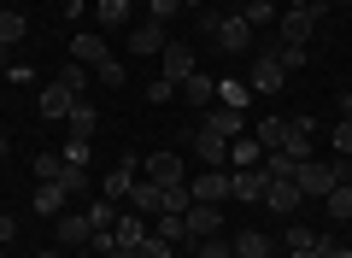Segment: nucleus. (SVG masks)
<instances>
[{
  "label": "nucleus",
  "instance_id": "f257e3e1",
  "mask_svg": "<svg viewBox=\"0 0 352 258\" xmlns=\"http://www.w3.org/2000/svg\"><path fill=\"white\" fill-rule=\"evenodd\" d=\"M294 182H300V194H305V200H323L335 182H346V171H340V164H323V159H300Z\"/></svg>",
  "mask_w": 352,
  "mask_h": 258
},
{
  "label": "nucleus",
  "instance_id": "f03ea898",
  "mask_svg": "<svg viewBox=\"0 0 352 258\" xmlns=\"http://www.w3.org/2000/svg\"><path fill=\"white\" fill-rule=\"evenodd\" d=\"M141 176L159 182V188H182V182H188V171H182L176 153H147V159H141Z\"/></svg>",
  "mask_w": 352,
  "mask_h": 258
},
{
  "label": "nucleus",
  "instance_id": "7ed1b4c3",
  "mask_svg": "<svg viewBox=\"0 0 352 258\" xmlns=\"http://www.w3.org/2000/svg\"><path fill=\"white\" fill-rule=\"evenodd\" d=\"M247 88H252V94H264V100L276 94V88H288V71H282V65L270 59V47H264L258 59H252V76H247Z\"/></svg>",
  "mask_w": 352,
  "mask_h": 258
},
{
  "label": "nucleus",
  "instance_id": "20e7f679",
  "mask_svg": "<svg viewBox=\"0 0 352 258\" xmlns=\"http://www.w3.org/2000/svg\"><path fill=\"white\" fill-rule=\"evenodd\" d=\"M159 59H164V83H188V76L200 71V59H194V47H188V41H164V53H159Z\"/></svg>",
  "mask_w": 352,
  "mask_h": 258
},
{
  "label": "nucleus",
  "instance_id": "39448f33",
  "mask_svg": "<svg viewBox=\"0 0 352 258\" xmlns=\"http://www.w3.org/2000/svg\"><path fill=\"white\" fill-rule=\"evenodd\" d=\"M76 100H82V94H71L65 83H47V88L36 94V111H41L47 123H65V118H71V106H76Z\"/></svg>",
  "mask_w": 352,
  "mask_h": 258
},
{
  "label": "nucleus",
  "instance_id": "423d86ee",
  "mask_svg": "<svg viewBox=\"0 0 352 258\" xmlns=\"http://www.w3.org/2000/svg\"><path fill=\"white\" fill-rule=\"evenodd\" d=\"M317 24H323V18H317V12H294V6H288V12L276 18V41H300V47H311Z\"/></svg>",
  "mask_w": 352,
  "mask_h": 258
},
{
  "label": "nucleus",
  "instance_id": "0eeeda50",
  "mask_svg": "<svg viewBox=\"0 0 352 258\" xmlns=\"http://www.w3.org/2000/svg\"><path fill=\"white\" fill-rule=\"evenodd\" d=\"M300 182H294V176H282V182H264V200H258V206H270V211H276V217H294V211H300Z\"/></svg>",
  "mask_w": 352,
  "mask_h": 258
},
{
  "label": "nucleus",
  "instance_id": "6e6552de",
  "mask_svg": "<svg viewBox=\"0 0 352 258\" xmlns=\"http://www.w3.org/2000/svg\"><path fill=\"white\" fill-rule=\"evenodd\" d=\"M194 153H200L206 171H223V164H229V136H217V129H194Z\"/></svg>",
  "mask_w": 352,
  "mask_h": 258
},
{
  "label": "nucleus",
  "instance_id": "1a4fd4ad",
  "mask_svg": "<svg viewBox=\"0 0 352 258\" xmlns=\"http://www.w3.org/2000/svg\"><path fill=\"white\" fill-rule=\"evenodd\" d=\"M217 47H223V53H247L252 47V24H247V18H241V12H229L223 18V24H217Z\"/></svg>",
  "mask_w": 352,
  "mask_h": 258
},
{
  "label": "nucleus",
  "instance_id": "9d476101",
  "mask_svg": "<svg viewBox=\"0 0 352 258\" xmlns=\"http://www.w3.org/2000/svg\"><path fill=\"white\" fill-rule=\"evenodd\" d=\"M188 194H194V206H223V200H229V176L223 171H206V176L188 182Z\"/></svg>",
  "mask_w": 352,
  "mask_h": 258
},
{
  "label": "nucleus",
  "instance_id": "9b49d317",
  "mask_svg": "<svg viewBox=\"0 0 352 258\" xmlns=\"http://www.w3.org/2000/svg\"><path fill=\"white\" fill-rule=\"evenodd\" d=\"M182 223H188V241L223 235V211H217V206H188V211H182Z\"/></svg>",
  "mask_w": 352,
  "mask_h": 258
},
{
  "label": "nucleus",
  "instance_id": "f8f14e48",
  "mask_svg": "<svg viewBox=\"0 0 352 258\" xmlns=\"http://www.w3.org/2000/svg\"><path fill=\"white\" fill-rule=\"evenodd\" d=\"M311 129H317L311 118H288V136H282V153H288L294 164H300V159H311Z\"/></svg>",
  "mask_w": 352,
  "mask_h": 258
},
{
  "label": "nucleus",
  "instance_id": "ddd939ff",
  "mask_svg": "<svg viewBox=\"0 0 352 258\" xmlns=\"http://www.w3.org/2000/svg\"><path fill=\"white\" fill-rule=\"evenodd\" d=\"M71 59L88 65V71H100V65L112 59V47H106V36H71Z\"/></svg>",
  "mask_w": 352,
  "mask_h": 258
},
{
  "label": "nucleus",
  "instance_id": "4468645a",
  "mask_svg": "<svg viewBox=\"0 0 352 258\" xmlns=\"http://www.w3.org/2000/svg\"><path fill=\"white\" fill-rule=\"evenodd\" d=\"M129 211H135V217H159V211H164V188L141 176V182L129 188Z\"/></svg>",
  "mask_w": 352,
  "mask_h": 258
},
{
  "label": "nucleus",
  "instance_id": "2eb2a0df",
  "mask_svg": "<svg viewBox=\"0 0 352 258\" xmlns=\"http://www.w3.org/2000/svg\"><path fill=\"white\" fill-rule=\"evenodd\" d=\"M329 246H335V235H317L311 223H288V252H323L329 258Z\"/></svg>",
  "mask_w": 352,
  "mask_h": 258
},
{
  "label": "nucleus",
  "instance_id": "dca6fc26",
  "mask_svg": "<svg viewBox=\"0 0 352 258\" xmlns=\"http://www.w3.org/2000/svg\"><path fill=\"white\" fill-rule=\"evenodd\" d=\"M229 200L258 206V200H264V171H235V176H229Z\"/></svg>",
  "mask_w": 352,
  "mask_h": 258
},
{
  "label": "nucleus",
  "instance_id": "f3484780",
  "mask_svg": "<svg viewBox=\"0 0 352 258\" xmlns=\"http://www.w3.org/2000/svg\"><path fill=\"white\" fill-rule=\"evenodd\" d=\"M129 53H135V59H147V53H164V24H135L129 30Z\"/></svg>",
  "mask_w": 352,
  "mask_h": 258
},
{
  "label": "nucleus",
  "instance_id": "a211bd4d",
  "mask_svg": "<svg viewBox=\"0 0 352 258\" xmlns=\"http://www.w3.org/2000/svg\"><path fill=\"white\" fill-rule=\"evenodd\" d=\"M200 129H217V136H247V111H229V106H217V111H206L200 118Z\"/></svg>",
  "mask_w": 352,
  "mask_h": 258
},
{
  "label": "nucleus",
  "instance_id": "6ab92c4d",
  "mask_svg": "<svg viewBox=\"0 0 352 258\" xmlns=\"http://www.w3.org/2000/svg\"><path fill=\"white\" fill-rule=\"evenodd\" d=\"M258 159H264V147H258V136H235L229 141V164H235V171H258Z\"/></svg>",
  "mask_w": 352,
  "mask_h": 258
},
{
  "label": "nucleus",
  "instance_id": "aec40b11",
  "mask_svg": "<svg viewBox=\"0 0 352 258\" xmlns=\"http://www.w3.org/2000/svg\"><path fill=\"white\" fill-rule=\"evenodd\" d=\"M53 229H59V246H88V235H94V223L82 217V211H76V217H53Z\"/></svg>",
  "mask_w": 352,
  "mask_h": 258
},
{
  "label": "nucleus",
  "instance_id": "412c9836",
  "mask_svg": "<svg viewBox=\"0 0 352 258\" xmlns=\"http://www.w3.org/2000/svg\"><path fill=\"white\" fill-rule=\"evenodd\" d=\"M65 188L59 182H36V217H65Z\"/></svg>",
  "mask_w": 352,
  "mask_h": 258
},
{
  "label": "nucleus",
  "instance_id": "4be33fe9",
  "mask_svg": "<svg viewBox=\"0 0 352 258\" xmlns=\"http://www.w3.org/2000/svg\"><path fill=\"white\" fill-rule=\"evenodd\" d=\"M182 100H188V106H212V100H217V76L194 71L188 83H182Z\"/></svg>",
  "mask_w": 352,
  "mask_h": 258
},
{
  "label": "nucleus",
  "instance_id": "5701e85b",
  "mask_svg": "<svg viewBox=\"0 0 352 258\" xmlns=\"http://www.w3.org/2000/svg\"><path fill=\"white\" fill-rule=\"evenodd\" d=\"M323 211H329L335 223H352V182H335V188H329V194H323Z\"/></svg>",
  "mask_w": 352,
  "mask_h": 258
},
{
  "label": "nucleus",
  "instance_id": "b1692460",
  "mask_svg": "<svg viewBox=\"0 0 352 258\" xmlns=\"http://www.w3.org/2000/svg\"><path fill=\"white\" fill-rule=\"evenodd\" d=\"M270 59H276L282 71H305V59H311V47H300V41H270Z\"/></svg>",
  "mask_w": 352,
  "mask_h": 258
},
{
  "label": "nucleus",
  "instance_id": "393cba45",
  "mask_svg": "<svg viewBox=\"0 0 352 258\" xmlns=\"http://www.w3.org/2000/svg\"><path fill=\"white\" fill-rule=\"evenodd\" d=\"M229 252H235V258H270V241H264L258 229H241L235 241H229Z\"/></svg>",
  "mask_w": 352,
  "mask_h": 258
},
{
  "label": "nucleus",
  "instance_id": "a878e982",
  "mask_svg": "<svg viewBox=\"0 0 352 258\" xmlns=\"http://www.w3.org/2000/svg\"><path fill=\"white\" fill-rule=\"evenodd\" d=\"M252 136H258V147L270 153V147H282V136H288V118H276V111H270V118H258L252 123Z\"/></svg>",
  "mask_w": 352,
  "mask_h": 258
},
{
  "label": "nucleus",
  "instance_id": "bb28decb",
  "mask_svg": "<svg viewBox=\"0 0 352 258\" xmlns=\"http://www.w3.org/2000/svg\"><path fill=\"white\" fill-rule=\"evenodd\" d=\"M153 235H159V241H170V246H188V223L170 217V211H159V217H153Z\"/></svg>",
  "mask_w": 352,
  "mask_h": 258
},
{
  "label": "nucleus",
  "instance_id": "cd10ccee",
  "mask_svg": "<svg viewBox=\"0 0 352 258\" xmlns=\"http://www.w3.org/2000/svg\"><path fill=\"white\" fill-rule=\"evenodd\" d=\"M65 123H71V136H82V141H88V129L100 123V111H94V100H76V106H71V118H65Z\"/></svg>",
  "mask_w": 352,
  "mask_h": 258
},
{
  "label": "nucleus",
  "instance_id": "c85d7f7f",
  "mask_svg": "<svg viewBox=\"0 0 352 258\" xmlns=\"http://www.w3.org/2000/svg\"><path fill=\"white\" fill-rule=\"evenodd\" d=\"M94 18H100V30H124L129 24V0H100Z\"/></svg>",
  "mask_w": 352,
  "mask_h": 258
},
{
  "label": "nucleus",
  "instance_id": "c756f323",
  "mask_svg": "<svg viewBox=\"0 0 352 258\" xmlns=\"http://www.w3.org/2000/svg\"><path fill=\"white\" fill-rule=\"evenodd\" d=\"M112 235H118V246H141L153 235V223H135V217H118L112 223Z\"/></svg>",
  "mask_w": 352,
  "mask_h": 258
},
{
  "label": "nucleus",
  "instance_id": "7c9ffc66",
  "mask_svg": "<svg viewBox=\"0 0 352 258\" xmlns=\"http://www.w3.org/2000/svg\"><path fill=\"white\" fill-rule=\"evenodd\" d=\"M241 18H247L252 30H270V24H276L282 12H276V6H270V0H247V6H241Z\"/></svg>",
  "mask_w": 352,
  "mask_h": 258
},
{
  "label": "nucleus",
  "instance_id": "2f4dec72",
  "mask_svg": "<svg viewBox=\"0 0 352 258\" xmlns=\"http://www.w3.org/2000/svg\"><path fill=\"white\" fill-rule=\"evenodd\" d=\"M217 94H223V106H229V111H247L252 88H247V83H235V76H223V83H217Z\"/></svg>",
  "mask_w": 352,
  "mask_h": 258
},
{
  "label": "nucleus",
  "instance_id": "473e14b6",
  "mask_svg": "<svg viewBox=\"0 0 352 258\" xmlns=\"http://www.w3.org/2000/svg\"><path fill=\"white\" fill-rule=\"evenodd\" d=\"M24 12H0V47H18V41H24Z\"/></svg>",
  "mask_w": 352,
  "mask_h": 258
},
{
  "label": "nucleus",
  "instance_id": "72a5a7b5",
  "mask_svg": "<svg viewBox=\"0 0 352 258\" xmlns=\"http://www.w3.org/2000/svg\"><path fill=\"white\" fill-rule=\"evenodd\" d=\"M65 176V159L59 153H36V182H59Z\"/></svg>",
  "mask_w": 352,
  "mask_h": 258
},
{
  "label": "nucleus",
  "instance_id": "f704fd0d",
  "mask_svg": "<svg viewBox=\"0 0 352 258\" xmlns=\"http://www.w3.org/2000/svg\"><path fill=\"white\" fill-rule=\"evenodd\" d=\"M82 217L94 223V229H112V223H118V211H112V200H94V206H88Z\"/></svg>",
  "mask_w": 352,
  "mask_h": 258
},
{
  "label": "nucleus",
  "instance_id": "c9c22d12",
  "mask_svg": "<svg viewBox=\"0 0 352 258\" xmlns=\"http://www.w3.org/2000/svg\"><path fill=\"white\" fill-rule=\"evenodd\" d=\"M88 252H94V258H112L118 252V235L112 229H94V235H88Z\"/></svg>",
  "mask_w": 352,
  "mask_h": 258
},
{
  "label": "nucleus",
  "instance_id": "e433bc0d",
  "mask_svg": "<svg viewBox=\"0 0 352 258\" xmlns=\"http://www.w3.org/2000/svg\"><path fill=\"white\" fill-rule=\"evenodd\" d=\"M59 83L71 88V94H82V88H88V65H76V59H71V65L59 71Z\"/></svg>",
  "mask_w": 352,
  "mask_h": 258
},
{
  "label": "nucleus",
  "instance_id": "4c0bfd02",
  "mask_svg": "<svg viewBox=\"0 0 352 258\" xmlns=\"http://www.w3.org/2000/svg\"><path fill=\"white\" fill-rule=\"evenodd\" d=\"M135 258H176V246H170V241H159V235H147V241L135 246Z\"/></svg>",
  "mask_w": 352,
  "mask_h": 258
},
{
  "label": "nucleus",
  "instance_id": "58836bf2",
  "mask_svg": "<svg viewBox=\"0 0 352 258\" xmlns=\"http://www.w3.org/2000/svg\"><path fill=\"white\" fill-rule=\"evenodd\" d=\"M59 159H65V164H76V171H88V159H94V153H88V141H82V136H76V141H71V147H65V153H59Z\"/></svg>",
  "mask_w": 352,
  "mask_h": 258
},
{
  "label": "nucleus",
  "instance_id": "ea45409f",
  "mask_svg": "<svg viewBox=\"0 0 352 258\" xmlns=\"http://www.w3.org/2000/svg\"><path fill=\"white\" fill-rule=\"evenodd\" d=\"M335 153H340V159H352V118L335 123Z\"/></svg>",
  "mask_w": 352,
  "mask_h": 258
},
{
  "label": "nucleus",
  "instance_id": "a19ab883",
  "mask_svg": "<svg viewBox=\"0 0 352 258\" xmlns=\"http://www.w3.org/2000/svg\"><path fill=\"white\" fill-rule=\"evenodd\" d=\"M82 182H88V171H76V164H65V176H59V188H65V194H82Z\"/></svg>",
  "mask_w": 352,
  "mask_h": 258
},
{
  "label": "nucleus",
  "instance_id": "79ce46f5",
  "mask_svg": "<svg viewBox=\"0 0 352 258\" xmlns=\"http://www.w3.org/2000/svg\"><path fill=\"white\" fill-rule=\"evenodd\" d=\"M94 76H100L106 88H124V65H118V59H106V65H100V71H94Z\"/></svg>",
  "mask_w": 352,
  "mask_h": 258
},
{
  "label": "nucleus",
  "instance_id": "37998d69",
  "mask_svg": "<svg viewBox=\"0 0 352 258\" xmlns=\"http://www.w3.org/2000/svg\"><path fill=\"white\" fill-rule=\"evenodd\" d=\"M170 94H176V83H164V76H159V83H147V100H153V106H164Z\"/></svg>",
  "mask_w": 352,
  "mask_h": 258
},
{
  "label": "nucleus",
  "instance_id": "c03bdc74",
  "mask_svg": "<svg viewBox=\"0 0 352 258\" xmlns=\"http://www.w3.org/2000/svg\"><path fill=\"white\" fill-rule=\"evenodd\" d=\"M182 12V0H153V24H164V18Z\"/></svg>",
  "mask_w": 352,
  "mask_h": 258
},
{
  "label": "nucleus",
  "instance_id": "a18cd8bd",
  "mask_svg": "<svg viewBox=\"0 0 352 258\" xmlns=\"http://www.w3.org/2000/svg\"><path fill=\"white\" fill-rule=\"evenodd\" d=\"M217 24H223V12H212V6H200V36H217Z\"/></svg>",
  "mask_w": 352,
  "mask_h": 258
},
{
  "label": "nucleus",
  "instance_id": "49530a36",
  "mask_svg": "<svg viewBox=\"0 0 352 258\" xmlns=\"http://www.w3.org/2000/svg\"><path fill=\"white\" fill-rule=\"evenodd\" d=\"M18 241V217H6V211H0V246H12Z\"/></svg>",
  "mask_w": 352,
  "mask_h": 258
},
{
  "label": "nucleus",
  "instance_id": "de8ad7c7",
  "mask_svg": "<svg viewBox=\"0 0 352 258\" xmlns=\"http://www.w3.org/2000/svg\"><path fill=\"white\" fill-rule=\"evenodd\" d=\"M294 12H317V18H323V12H329V0H294Z\"/></svg>",
  "mask_w": 352,
  "mask_h": 258
},
{
  "label": "nucleus",
  "instance_id": "09e8293b",
  "mask_svg": "<svg viewBox=\"0 0 352 258\" xmlns=\"http://www.w3.org/2000/svg\"><path fill=\"white\" fill-rule=\"evenodd\" d=\"M340 118H352V88H346V94H340Z\"/></svg>",
  "mask_w": 352,
  "mask_h": 258
},
{
  "label": "nucleus",
  "instance_id": "8fccbe9b",
  "mask_svg": "<svg viewBox=\"0 0 352 258\" xmlns=\"http://www.w3.org/2000/svg\"><path fill=\"white\" fill-rule=\"evenodd\" d=\"M329 258H352V246H340V241H335V246H329Z\"/></svg>",
  "mask_w": 352,
  "mask_h": 258
},
{
  "label": "nucleus",
  "instance_id": "3c124183",
  "mask_svg": "<svg viewBox=\"0 0 352 258\" xmlns=\"http://www.w3.org/2000/svg\"><path fill=\"white\" fill-rule=\"evenodd\" d=\"M6 53H12V47H0V71H12V59H6Z\"/></svg>",
  "mask_w": 352,
  "mask_h": 258
},
{
  "label": "nucleus",
  "instance_id": "603ef678",
  "mask_svg": "<svg viewBox=\"0 0 352 258\" xmlns=\"http://www.w3.org/2000/svg\"><path fill=\"white\" fill-rule=\"evenodd\" d=\"M182 6H188V12H200V6H206V0H182Z\"/></svg>",
  "mask_w": 352,
  "mask_h": 258
},
{
  "label": "nucleus",
  "instance_id": "864d4df0",
  "mask_svg": "<svg viewBox=\"0 0 352 258\" xmlns=\"http://www.w3.org/2000/svg\"><path fill=\"white\" fill-rule=\"evenodd\" d=\"M71 258H94V252H88V246H76V252H71Z\"/></svg>",
  "mask_w": 352,
  "mask_h": 258
},
{
  "label": "nucleus",
  "instance_id": "5fc2aeb1",
  "mask_svg": "<svg viewBox=\"0 0 352 258\" xmlns=\"http://www.w3.org/2000/svg\"><path fill=\"white\" fill-rule=\"evenodd\" d=\"M288 258H323V252H288Z\"/></svg>",
  "mask_w": 352,
  "mask_h": 258
},
{
  "label": "nucleus",
  "instance_id": "6e6d98bb",
  "mask_svg": "<svg viewBox=\"0 0 352 258\" xmlns=\"http://www.w3.org/2000/svg\"><path fill=\"white\" fill-rule=\"evenodd\" d=\"M329 6H352V0H329Z\"/></svg>",
  "mask_w": 352,
  "mask_h": 258
},
{
  "label": "nucleus",
  "instance_id": "4d7b16f0",
  "mask_svg": "<svg viewBox=\"0 0 352 258\" xmlns=\"http://www.w3.org/2000/svg\"><path fill=\"white\" fill-rule=\"evenodd\" d=\"M36 258H59V252H36Z\"/></svg>",
  "mask_w": 352,
  "mask_h": 258
},
{
  "label": "nucleus",
  "instance_id": "13d9d810",
  "mask_svg": "<svg viewBox=\"0 0 352 258\" xmlns=\"http://www.w3.org/2000/svg\"><path fill=\"white\" fill-rule=\"evenodd\" d=\"M0 258H6V246H0Z\"/></svg>",
  "mask_w": 352,
  "mask_h": 258
},
{
  "label": "nucleus",
  "instance_id": "bf43d9fd",
  "mask_svg": "<svg viewBox=\"0 0 352 258\" xmlns=\"http://www.w3.org/2000/svg\"><path fill=\"white\" fill-rule=\"evenodd\" d=\"M346 182H352V171H346Z\"/></svg>",
  "mask_w": 352,
  "mask_h": 258
}]
</instances>
